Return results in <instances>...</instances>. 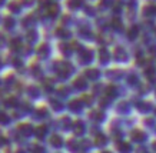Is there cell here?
<instances>
[{
    "label": "cell",
    "mask_w": 156,
    "mask_h": 153,
    "mask_svg": "<svg viewBox=\"0 0 156 153\" xmlns=\"http://www.w3.org/2000/svg\"><path fill=\"white\" fill-rule=\"evenodd\" d=\"M132 137L135 139V140H143V139H145V133L140 132V130H135L132 133Z\"/></svg>",
    "instance_id": "obj_1"
},
{
    "label": "cell",
    "mask_w": 156,
    "mask_h": 153,
    "mask_svg": "<svg viewBox=\"0 0 156 153\" xmlns=\"http://www.w3.org/2000/svg\"><path fill=\"white\" fill-rule=\"evenodd\" d=\"M120 152H123V153L130 152V146L129 144H120Z\"/></svg>",
    "instance_id": "obj_2"
},
{
    "label": "cell",
    "mask_w": 156,
    "mask_h": 153,
    "mask_svg": "<svg viewBox=\"0 0 156 153\" xmlns=\"http://www.w3.org/2000/svg\"><path fill=\"white\" fill-rule=\"evenodd\" d=\"M52 143H53V144H57V146H59V144H60V137H53Z\"/></svg>",
    "instance_id": "obj_3"
},
{
    "label": "cell",
    "mask_w": 156,
    "mask_h": 153,
    "mask_svg": "<svg viewBox=\"0 0 156 153\" xmlns=\"http://www.w3.org/2000/svg\"><path fill=\"white\" fill-rule=\"evenodd\" d=\"M0 122H7V117H6V115L0 113Z\"/></svg>",
    "instance_id": "obj_4"
},
{
    "label": "cell",
    "mask_w": 156,
    "mask_h": 153,
    "mask_svg": "<svg viewBox=\"0 0 156 153\" xmlns=\"http://www.w3.org/2000/svg\"><path fill=\"white\" fill-rule=\"evenodd\" d=\"M153 148H155V150H156V142H155V143H153Z\"/></svg>",
    "instance_id": "obj_5"
}]
</instances>
